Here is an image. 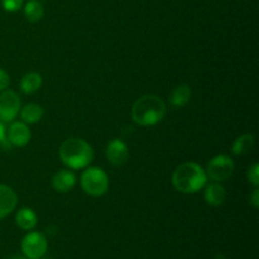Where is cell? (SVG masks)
<instances>
[{
	"instance_id": "1",
	"label": "cell",
	"mask_w": 259,
	"mask_h": 259,
	"mask_svg": "<svg viewBox=\"0 0 259 259\" xmlns=\"http://www.w3.org/2000/svg\"><path fill=\"white\" fill-rule=\"evenodd\" d=\"M166 113L164 101L153 94L141 96L132 106V119L139 126H153L161 123Z\"/></svg>"
},
{
	"instance_id": "2",
	"label": "cell",
	"mask_w": 259,
	"mask_h": 259,
	"mask_svg": "<svg viewBox=\"0 0 259 259\" xmlns=\"http://www.w3.org/2000/svg\"><path fill=\"white\" fill-rule=\"evenodd\" d=\"M206 171L196 162H185L175 169L172 185L182 194H196L207 184Z\"/></svg>"
},
{
	"instance_id": "3",
	"label": "cell",
	"mask_w": 259,
	"mask_h": 259,
	"mask_svg": "<svg viewBox=\"0 0 259 259\" xmlns=\"http://www.w3.org/2000/svg\"><path fill=\"white\" fill-rule=\"evenodd\" d=\"M62 163L70 169H83L94 159V149L85 139L71 137L62 142L58 149Z\"/></svg>"
},
{
	"instance_id": "4",
	"label": "cell",
	"mask_w": 259,
	"mask_h": 259,
	"mask_svg": "<svg viewBox=\"0 0 259 259\" xmlns=\"http://www.w3.org/2000/svg\"><path fill=\"white\" fill-rule=\"evenodd\" d=\"M83 192L93 197H100L109 190L108 174L100 167H86L80 179Z\"/></svg>"
},
{
	"instance_id": "5",
	"label": "cell",
	"mask_w": 259,
	"mask_h": 259,
	"mask_svg": "<svg viewBox=\"0 0 259 259\" xmlns=\"http://www.w3.org/2000/svg\"><path fill=\"white\" fill-rule=\"evenodd\" d=\"M205 171L207 179L214 182H223L229 179L234 172V162L227 154H218L210 159Z\"/></svg>"
},
{
	"instance_id": "6",
	"label": "cell",
	"mask_w": 259,
	"mask_h": 259,
	"mask_svg": "<svg viewBox=\"0 0 259 259\" xmlns=\"http://www.w3.org/2000/svg\"><path fill=\"white\" fill-rule=\"evenodd\" d=\"M22 253L28 259H42L48 248L47 239L39 232H30L22 239Z\"/></svg>"
},
{
	"instance_id": "7",
	"label": "cell",
	"mask_w": 259,
	"mask_h": 259,
	"mask_svg": "<svg viewBox=\"0 0 259 259\" xmlns=\"http://www.w3.org/2000/svg\"><path fill=\"white\" fill-rule=\"evenodd\" d=\"M20 98L15 91L5 90L0 91V121L12 123L19 115Z\"/></svg>"
},
{
	"instance_id": "8",
	"label": "cell",
	"mask_w": 259,
	"mask_h": 259,
	"mask_svg": "<svg viewBox=\"0 0 259 259\" xmlns=\"http://www.w3.org/2000/svg\"><path fill=\"white\" fill-rule=\"evenodd\" d=\"M32 133L28 124L23 121H12L7 132V141L13 147H24L29 143Z\"/></svg>"
},
{
	"instance_id": "9",
	"label": "cell",
	"mask_w": 259,
	"mask_h": 259,
	"mask_svg": "<svg viewBox=\"0 0 259 259\" xmlns=\"http://www.w3.org/2000/svg\"><path fill=\"white\" fill-rule=\"evenodd\" d=\"M106 158L113 166H123L129 158V148L124 141L119 138L111 139L106 146Z\"/></svg>"
},
{
	"instance_id": "10",
	"label": "cell",
	"mask_w": 259,
	"mask_h": 259,
	"mask_svg": "<svg viewBox=\"0 0 259 259\" xmlns=\"http://www.w3.org/2000/svg\"><path fill=\"white\" fill-rule=\"evenodd\" d=\"M51 184H52L53 190L56 192L66 194V192H70L75 187L76 176L70 169H61V171L56 172L53 175L52 180H51Z\"/></svg>"
},
{
	"instance_id": "11",
	"label": "cell",
	"mask_w": 259,
	"mask_h": 259,
	"mask_svg": "<svg viewBox=\"0 0 259 259\" xmlns=\"http://www.w3.org/2000/svg\"><path fill=\"white\" fill-rule=\"evenodd\" d=\"M18 205V196L12 187L0 184V219L12 214Z\"/></svg>"
},
{
	"instance_id": "12",
	"label": "cell",
	"mask_w": 259,
	"mask_h": 259,
	"mask_svg": "<svg viewBox=\"0 0 259 259\" xmlns=\"http://www.w3.org/2000/svg\"><path fill=\"white\" fill-rule=\"evenodd\" d=\"M205 189V201L210 205V206H220V205L224 204L225 199H227V191H225V187L223 186L220 182H214L211 184H206Z\"/></svg>"
},
{
	"instance_id": "13",
	"label": "cell",
	"mask_w": 259,
	"mask_h": 259,
	"mask_svg": "<svg viewBox=\"0 0 259 259\" xmlns=\"http://www.w3.org/2000/svg\"><path fill=\"white\" fill-rule=\"evenodd\" d=\"M20 118H22V121L25 124H37L39 123L40 119L43 118V114H45V110L40 105L38 104H27L25 106L20 108Z\"/></svg>"
},
{
	"instance_id": "14",
	"label": "cell",
	"mask_w": 259,
	"mask_h": 259,
	"mask_svg": "<svg viewBox=\"0 0 259 259\" xmlns=\"http://www.w3.org/2000/svg\"><path fill=\"white\" fill-rule=\"evenodd\" d=\"M15 223L23 230H33L38 223V217L29 207H23L15 215Z\"/></svg>"
},
{
	"instance_id": "15",
	"label": "cell",
	"mask_w": 259,
	"mask_h": 259,
	"mask_svg": "<svg viewBox=\"0 0 259 259\" xmlns=\"http://www.w3.org/2000/svg\"><path fill=\"white\" fill-rule=\"evenodd\" d=\"M43 83V78L40 73L38 72H29L24 75L20 80V90L22 93L27 94V95H32V94L37 93L40 89Z\"/></svg>"
},
{
	"instance_id": "16",
	"label": "cell",
	"mask_w": 259,
	"mask_h": 259,
	"mask_svg": "<svg viewBox=\"0 0 259 259\" xmlns=\"http://www.w3.org/2000/svg\"><path fill=\"white\" fill-rule=\"evenodd\" d=\"M254 142L255 139L253 134H242V136H239L234 142H233L232 152L235 156H242V154L248 153V152L252 151V148L254 147Z\"/></svg>"
},
{
	"instance_id": "17",
	"label": "cell",
	"mask_w": 259,
	"mask_h": 259,
	"mask_svg": "<svg viewBox=\"0 0 259 259\" xmlns=\"http://www.w3.org/2000/svg\"><path fill=\"white\" fill-rule=\"evenodd\" d=\"M191 95V88L189 85H180L171 93L169 103L174 108H182L189 103Z\"/></svg>"
},
{
	"instance_id": "18",
	"label": "cell",
	"mask_w": 259,
	"mask_h": 259,
	"mask_svg": "<svg viewBox=\"0 0 259 259\" xmlns=\"http://www.w3.org/2000/svg\"><path fill=\"white\" fill-rule=\"evenodd\" d=\"M24 14L30 23H38L45 15L43 5L37 0H29L24 7Z\"/></svg>"
},
{
	"instance_id": "19",
	"label": "cell",
	"mask_w": 259,
	"mask_h": 259,
	"mask_svg": "<svg viewBox=\"0 0 259 259\" xmlns=\"http://www.w3.org/2000/svg\"><path fill=\"white\" fill-rule=\"evenodd\" d=\"M24 0H2V7L5 12L14 13L23 7Z\"/></svg>"
},
{
	"instance_id": "20",
	"label": "cell",
	"mask_w": 259,
	"mask_h": 259,
	"mask_svg": "<svg viewBox=\"0 0 259 259\" xmlns=\"http://www.w3.org/2000/svg\"><path fill=\"white\" fill-rule=\"evenodd\" d=\"M247 179L250 184L254 187H258L259 185V164L254 163L248 168L247 171Z\"/></svg>"
},
{
	"instance_id": "21",
	"label": "cell",
	"mask_w": 259,
	"mask_h": 259,
	"mask_svg": "<svg viewBox=\"0 0 259 259\" xmlns=\"http://www.w3.org/2000/svg\"><path fill=\"white\" fill-rule=\"evenodd\" d=\"M10 83V77L7 73V71H4L3 68H0V91L8 89Z\"/></svg>"
},
{
	"instance_id": "22",
	"label": "cell",
	"mask_w": 259,
	"mask_h": 259,
	"mask_svg": "<svg viewBox=\"0 0 259 259\" xmlns=\"http://www.w3.org/2000/svg\"><path fill=\"white\" fill-rule=\"evenodd\" d=\"M249 204L252 205L254 209H258V207H259V190L257 189V187H255V189L253 190L252 194H250Z\"/></svg>"
},
{
	"instance_id": "23",
	"label": "cell",
	"mask_w": 259,
	"mask_h": 259,
	"mask_svg": "<svg viewBox=\"0 0 259 259\" xmlns=\"http://www.w3.org/2000/svg\"><path fill=\"white\" fill-rule=\"evenodd\" d=\"M7 141V129L3 121H0V144Z\"/></svg>"
},
{
	"instance_id": "24",
	"label": "cell",
	"mask_w": 259,
	"mask_h": 259,
	"mask_svg": "<svg viewBox=\"0 0 259 259\" xmlns=\"http://www.w3.org/2000/svg\"><path fill=\"white\" fill-rule=\"evenodd\" d=\"M9 259H28L27 257H24V255H18V254H14L12 255Z\"/></svg>"
}]
</instances>
